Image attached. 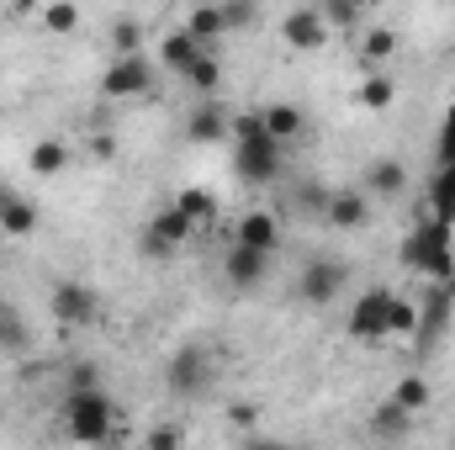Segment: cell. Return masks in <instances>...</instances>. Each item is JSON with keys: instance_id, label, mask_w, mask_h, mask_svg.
I'll list each match as a JSON object with an SVG mask.
<instances>
[{"instance_id": "6da1fadb", "label": "cell", "mask_w": 455, "mask_h": 450, "mask_svg": "<svg viewBox=\"0 0 455 450\" xmlns=\"http://www.w3.org/2000/svg\"><path fill=\"white\" fill-rule=\"evenodd\" d=\"M281 138L265 133L259 112H233V170L249 186H270L281 175Z\"/></svg>"}, {"instance_id": "7a4b0ae2", "label": "cell", "mask_w": 455, "mask_h": 450, "mask_svg": "<svg viewBox=\"0 0 455 450\" xmlns=\"http://www.w3.org/2000/svg\"><path fill=\"white\" fill-rule=\"evenodd\" d=\"M64 435L80 440V446H101V440L116 435V403L101 382L64 392Z\"/></svg>"}, {"instance_id": "3957f363", "label": "cell", "mask_w": 455, "mask_h": 450, "mask_svg": "<svg viewBox=\"0 0 455 450\" xmlns=\"http://www.w3.org/2000/svg\"><path fill=\"white\" fill-rule=\"evenodd\" d=\"M403 265L408 270H419V276H429V281H451L455 260H451V223L445 218H429V223H419L408 233V244H403Z\"/></svg>"}, {"instance_id": "277c9868", "label": "cell", "mask_w": 455, "mask_h": 450, "mask_svg": "<svg viewBox=\"0 0 455 450\" xmlns=\"http://www.w3.org/2000/svg\"><path fill=\"white\" fill-rule=\"evenodd\" d=\"M191 238H196L191 218H186V213H180V207L170 202L164 213H154V218H148V228L138 233V249H143L148 260H170V254H180V249H186Z\"/></svg>"}, {"instance_id": "5b68a950", "label": "cell", "mask_w": 455, "mask_h": 450, "mask_svg": "<svg viewBox=\"0 0 455 450\" xmlns=\"http://www.w3.org/2000/svg\"><path fill=\"white\" fill-rule=\"evenodd\" d=\"M164 382H170V392H175V398H207V392H212V382H218V371H212L207 350L186 344V350H175V360H170Z\"/></svg>"}, {"instance_id": "8992f818", "label": "cell", "mask_w": 455, "mask_h": 450, "mask_svg": "<svg viewBox=\"0 0 455 450\" xmlns=\"http://www.w3.org/2000/svg\"><path fill=\"white\" fill-rule=\"evenodd\" d=\"M154 85V64L143 59V53H116L112 69L101 75V96L107 101H132V96H143Z\"/></svg>"}, {"instance_id": "52a82bcc", "label": "cell", "mask_w": 455, "mask_h": 450, "mask_svg": "<svg viewBox=\"0 0 455 450\" xmlns=\"http://www.w3.org/2000/svg\"><path fill=\"white\" fill-rule=\"evenodd\" d=\"M48 308H53V318H59L64 329H91V324L101 318V297H96L85 281H59Z\"/></svg>"}, {"instance_id": "ba28073f", "label": "cell", "mask_w": 455, "mask_h": 450, "mask_svg": "<svg viewBox=\"0 0 455 450\" xmlns=\"http://www.w3.org/2000/svg\"><path fill=\"white\" fill-rule=\"evenodd\" d=\"M270 249H254V244H228V254H223V276H228V286L233 292H254L265 276H270Z\"/></svg>"}, {"instance_id": "9c48e42d", "label": "cell", "mask_w": 455, "mask_h": 450, "mask_svg": "<svg viewBox=\"0 0 455 450\" xmlns=\"http://www.w3.org/2000/svg\"><path fill=\"white\" fill-rule=\"evenodd\" d=\"M344 286H349V265H344V260H307V270H302V281H297V297L313 302V308H323V302L339 297Z\"/></svg>"}, {"instance_id": "30bf717a", "label": "cell", "mask_w": 455, "mask_h": 450, "mask_svg": "<svg viewBox=\"0 0 455 450\" xmlns=\"http://www.w3.org/2000/svg\"><path fill=\"white\" fill-rule=\"evenodd\" d=\"M387 308H392V292L387 286L365 292L355 302V313H349V334L355 339H387Z\"/></svg>"}, {"instance_id": "8fae6325", "label": "cell", "mask_w": 455, "mask_h": 450, "mask_svg": "<svg viewBox=\"0 0 455 450\" xmlns=\"http://www.w3.org/2000/svg\"><path fill=\"white\" fill-rule=\"evenodd\" d=\"M186 138H191V143H228V138H233V112L207 96L196 112L186 117Z\"/></svg>"}, {"instance_id": "7c38bea8", "label": "cell", "mask_w": 455, "mask_h": 450, "mask_svg": "<svg viewBox=\"0 0 455 450\" xmlns=\"http://www.w3.org/2000/svg\"><path fill=\"white\" fill-rule=\"evenodd\" d=\"M233 238L238 244H254V249H281V218L275 213H265V207H254V213H243L238 218V228H233Z\"/></svg>"}, {"instance_id": "4fadbf2b", "label": "cell", "mask_w": 455, "mask_h": 450, "mask_svg": "<svg viewBox=\"0 0 455 450\" xmlns=\"http://www.w3.org/2000/svg\"><path fill=\"white\" fill-rule=\"evenodd\" d=\"M281 37H286L291 48H302V53H307V48H323V37H329V32H323V16H318L313 5H297V11L281 21Z\"/></svg>"}, {"instance_id": "5bb4252c", "label": "cell", "mask_w": 455, "mask_h": 450, "mask_svg": "<svg viewBox=\"0 0 455 450\" xmlns=\"http://www.w3.org/2000/svg\"><path fill=\"white\" fill-rule=\"evenodd\" d=\"M408 191V170L397 165V159H371V170H365V197L371 202H392V197H403Z\"/></svg>"}, {"instance_id": "9a60e30c", "label": "cell", "mask_w": 455, "mask_h": 450, "mask_svg": "<svg viewBox=\"0 0 455 450\" xmlns=\"http://www.w3.org/2000/svg\"><path fill=\"white\" fill-rule=\"evenodd\" d=\"M323 218L334 228H365L371 223V197H365V191H329Z\"/></svg>"}, {"instance_id": "2e32d148", "label": "cell", "mask_w": 455, "mask_h": 450, "mask_svg": "<svg viewBox=\"0 0 455 450\" xmlns=\"http://www.w3.org/2000/svg\"><path fill=\"white\" fill-rule=\"evenodd\" d=\"M196 59H202V43H196L186 27H175V32L159 43V69H170V75H186Z\"/></svg>"}, {"instance_id": "e0dca14e", "label": "cell", "mask_w": 455, "mask_h": 450, "mask_svg": "<svg viewBox=\"0 0 455 450\" xmlns=\"http://www.w3.org/2000/svg\"><path fill=\"white\" fill-rule=\"evenodd\" d=\"M259 122H265V133L270 138H281V143H291L307 122H302V107H291V101H270V107H259Z\"/></svg>"}, {"instance_id": "ac0fdd59", "label": "cell", "mask_w": 455, "mask_h": 450, "mask_svg": "<svg viewBox=\"0 0 455 450\" xmlns=\"http://www.w3.org/2000/svg\"><path fill=\"white\" fill-rule=\"evenodd\" d=\"M0 228H5L11 238H27V233L37 228L32 202H27V197H11V191H0Z\"/></svg>"}, {"instance_id": "d6986e66", "label": "cell", "mask_w": 455, "mask_h": 450, "mask_svg": "<svg viewBox=\"0 0 455 450\" xmlns=\"http://www.w3.org/2000/svg\"><path fill=\"white\" fill-rule=\"evenodd\" d=\"M355 101H360L365 112H387V107L397 101V80H392L387 69H371V80L355 91Z\"/></svg>"}, {"instance_id": "ffe728a7", "label": "cell", "mask_w": 455, "mask_h": 450, "mask_svg": "<svg viewBox=\"0 0 455 450\" xmlns=\"http://www.w3.org/2000/svg\"><path fill=\"white\" fill-rule=\"evenodd\" d=\"M180 80H186L191 91H202V96H218V85H223V64H218V53H212V48H202V59H196Z\"/></svg>"}, {"instance_id": "44dd1931", "label": "cell", "mask_w": 455, "mask_h": 450, "mask_svg": "<svg viewBox=\"0 0 455 450\" xmlns=\"http://www.w3.org/2000/svg\"><path fill=\"white\" fill-rule=\"evenodd\" d=\"M186 32H191L202 48H212V43L228 32V27H223V5H196V11L186 16Z\"/></svg>"}, {"instance_id": "7402d4cb", "label": "cell", "mask_w": 455, "mask_h": 450, "mask_svg": "<svg viewBox=\"0 0 455 450\" xmlns=\"http://www.w3.org/2000/svg\"><path fill=\"white\" fill-rule=\"evenodd\" d=\"M175 207L191 218V228H196V233H202V228H212V218H218V202H212V191H202V186L180 191V197H175Z\"/></svg>"}, {"instance_id": "603a6c76", "label": "cell", "mask_w": 455, "mask_h": 450, "mask_svg": "<svg viewBox=\"0 0 455 450\" xmlns=\"http://www.w3.org/2000/svg\"><path fill=\"white\" fill-rule=\"evenodd\" d=\"M360 48H365V64H371V69H381V64L397 53V32H392V27H371Z\"/></svg>"}, {"instance_id": "cb8c5ba5", "label": "cell", "mask_w": 455, "mask_h": 450, "mask_svg": "<svg viewBox=\"0 0 455 450\" xmlns=\"http://www.w3.org/2000/svg\"><path fill=\"white\" fill-rule=\"evenodd\" d=\"M27 165H32L37 175H59V170L69 165V149H64L59 138H43V143L32 149V159H27Z\"/></svg>"}, {"instance_id": "d4e9b609", "label": "cell", "mask_w": 455, "mask_h": 450, "mask_svg": "<svg viewBox=\"0 0 455 450\" xmlns=\"http://www.w3.org/2000/svg\"><path fill=\"white\" fill-rule=\"evenodd\" d=\"M392 403H403L408 414H419V408H429V382H424V376H403V382L392 387Z\"/></svg>"}, {"instance_id": "484cf974", "label": "cell", "mask_w": 455, "mask_h": 450, "mask_svg": "<svg viewBox=\"0 0 455 450\" xmlns=\"http://www.w3.org/2000/svg\"><path fill=\"white\" fill-rule=\"evenodd\" d=\"M413 324H419V308H413L408 297H397V292H392V308H387V334H413Z\"/></svg>"}, {"instance_id": "4316f807", "label": "cell", "mask_w": 455, "mask_h": 450, "mask_svg": "<svg viewBox=\"0 0 455 450\" xmlns=\"http://www.w3.org/2000/svg\"><path fill=\"white\" fill-rule=\"evenodd\" d=\"M408 419H413V414H408L403 403H392V398H387V403L376 408V435H403V430H408Z\"/></svg>"}, {"instance_id": "83f0119b", "label": "cell", "mask_w": 455, "mask_h": 450, "mask_svg": "<svg viewBox=\"0 0 455 450\" xmlns=\"http://www.w3.org/2000/svg\"><path fill=\"white\" fill-rule=\"evenodd\" d=\"M112 43H116V53H143V27L132 16H122L112 27Z\"/></svg>"}, {"instance_id": "f1b7e54d", "label": "cell", "mask_w": 455, "mask_h": 450, "mask_svg": "<svg viewBox=\"0 0 455 450\" xmlns=\"http://www.w3.org/2000/svg\"><path fill=\"white\" fill-rule=\"evenodd\" d=\"M0 350H27V329H21V318L11 313V308H0Z\"/></svg>"}, {"instance_id": "f546056e", "label": "cell", "mask_w": 455, "mask_h": 450, "mask_svg": "<svg viewBox=\"0 0 455 450\" xmlns=\"http://www.w3.org/2000/svg\"><path fill=\"white\" fill-rule=\"evenodd\" d=\"M75 21H80V11H75L69 0H53V5L43 11V27H48V32H75Z\"/></svg>"}, {"instance_id": "4dcf8cb0", "label": "cell", "mask_w": 455, "mask_h": 450, "mask_svg": "<svg viewBox=\"0 0 455 450\" xmlns=\"http://www.w3.org/2000/svg\"><path fill=\"white\" fill-rule=\"evenodd\" d=\"M254 16H259V5H249V0H223V27H254Z\"/></svg>"}, {"instance_id": "1f68e13d", "label": "cell", "mask_w": 455, "mask_h": 450, "mask_svg": "<svg viewBox=\"0 0 455 450\" xmlns=\"http://www.w3.org/2000/svg\"><path fill=\"white\" fill-rule=\"evenodd\" d=\"M297 207L302 213H323L329 207V191L323 186H297Z\"/></svg>"}, {"instance_id": "d6a6232c", "label": "cell", "mask_w": 455, "mask_h": 450, "mask_svg": "<svg viewBox=\"0 0 455 450\" xmlns=\"http://www.w3.org/2000/svg\"><path fill=\"white\" fill-rule=\"evenodd\" d=\"M329 16H334L339 27H349V32H355V21H360V5H349V0H329Z\"/></svg>"}, {"instance_id": "836d02e7", "label": "cell", "mask_w": 455, "mask_h": 450, "mask_svg": "<svg viewBox=\"0 0 455 450\" xmlns=\"http://www.w3.org/2000/svg\"><path fill=\"white\" fill-rule=\"evenodd\" d=\"M440 165H455V112L445 122V133H440Z\"/></svg>"}, {"instance_id": "e575fe53", "label": "cell", "mask_w": 455, "mask_h": 450, "mask_svg": "<svg viewBox=\"0 0 455 450\" xmlns=\"http://www.w3.org/2000/svg\"><path fill=\"white\" fill-rule=\"evenodd\" d=\"M148 446H154V450H170V446H180V430H154V435H148Z\"/></svg>"}, {"instance_id": "d590c367", "label": "cell", "mask_w": 455, "mask_h": 450, "mask_svg": "<svg viewBox=\"0 0 455 450\" xmlns=\"http://www.w3.org/2000/svg\"><path fill=\"white\" fill-rule=\"evenodd\" d=\"M228 419H233V424H243V430H249V424H254V403H233V408H228Z\"/></svg>"}, {"instance_id": "8d00e7d4", "label": "cell", "mask_w": 455, "mask_h": 450, "mask_svg": "<svg viewBox=\"0 0 455 450\" xmlns=\"http://www.w3.org/2000/svg\"><path fill=\"white\" fill-rule=\"evenodd\" d=\"M349 5H371V0H349Z\"/></svg>"}, {"instance_id": "74e56055", "label": "cell", "mask_w": 455, "mask_h": 450, "mask_svg": "<svg viewBox=\"0 0 455 450\" xmlns=\"http://www.w3.org/2000/svg\"><path fill=\"white\" fill-rule=\"evenodd\" d=\"M249 5H259V0H249Z\"/></svg>"}]
</instances>
